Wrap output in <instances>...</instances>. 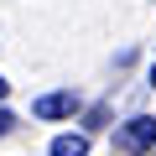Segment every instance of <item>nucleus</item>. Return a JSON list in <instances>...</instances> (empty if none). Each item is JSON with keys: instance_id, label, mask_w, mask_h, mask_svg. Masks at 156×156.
Wrapping results in <instances>:
<instances>
[{"instance_id": "obj_5", "label": "nucleus", "mask_w": 156, "mask_h": 156, "mask_svg": "<svg viewBox=\"0 0 156 156\" xmlns=\"http://www.w3.org/2000/svg\"><path fill=\"white\" fill-rule=\"evenodd\" d=\"M5 94H11V83H5V78H0V99H5Z\"/></svg>"}, {"instance_id": "obj_2", "label": "nucleus", "mask_w": 156, "mask_h": 156, "mask_svg": "<svg viewBox=\"0 0 156 156\" xmlns=\"http://www.w3.org/2000/svg\"><path fill=\"white\" fill-rule=\"evenodd\" d=\"M31 109H37L42 120H62V115H73V109H78V99H73V94H42Z\"/></svg>"}, {"instance_id": "obj_1", "label": "nucleus", "mask_w": 156, "mask_h": 156, "mask_svg": "<svg viewBox=\"0 0 156 156\" xmlns=\"http://www.w3.org/2000/svg\"><path fill=\"white\" fill-rule=\"evenodd\" d=\"M120 151H130V156H156V120H146V115H135V120H125L120 125Z\"/></svg>"}, {"instance_id": "obj_4", "label": "nucleus", "mask_w": 156, "mask_h": 156, "mask_svg": "<svg viewBox=\"0 0 156 156\" xmlns=\"http://www.w3.org/2000/svg\"><path fill=\"white\" fill-rule=\"evenodd\" d=\"M11 125H16V120H11V109H0V135H5Z\"/></svg>"}, {"instance_id": "obj_6", "label": "nucleus", "mask_w": 156, "mask_h": 156, "mask_svg": "<svg viewBox=\"0 0 156 156\" xmlns=\"http://www.w3.org/2000/svg\"><path fill=\"white\" fill-rule=\"evenodd\" d=\"M151 89H156V68H151Z\"/></svg>"}, {"instance_id": "obj_3", "label": "nucleus", "mask_w": 156, "mask_h": 156, "mask_svg": "<svg viewBox=\"0 0 156 156\" xmlns=\"http://www.w3.org/2000/svg\"><path fill=\"white\" fill-rule=\"evenodd\" d=\"M52 156H89V140L83 135H57L52 140Z\"/></svg>"}]
</instances>
